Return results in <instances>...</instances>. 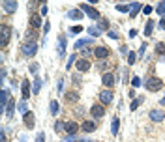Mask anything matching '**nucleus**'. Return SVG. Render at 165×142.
Segmentation results:
<instances>
[{
  "label": "nucleus",
  "instance_id": "2",
  "mask_svg": "<svg viewBox=\"0 0 165 142\" xmlns=\"http://www.w3.org/2000/svg\"><path fill=\"white\" fill-rule=\"evenodd\" d=\"M79 7H81V11H83V13H86L90 19H94V21H101V15H100V11H98L96 7H92L90 4H81Z\"/></svg>",
  "mask_w": 165,
  "mask_h": 142
},
{
  "label": "nucleus",
  "instance_id": "28",
  "mask_svg": "<svg viewBox=\"0 0 165 142\" xmlns=\"http://www.w3.org/2000/svg\"><path fill=\"white\" fill-rule=\"evenodd\" d=\"M88 34H90L92 37H98V36H101V30H100L98 26H90V28H88Z\"/></svg>",
  "mask_w": 165,
  "mask_h": 142
},
{
  "label": "nucleus",
  "instance_id": "7",
  "mask_svg": "<svg viewBox=\"0 0 165 142\" xmlns=\"http://www.w3.org/2000/svg\"><path fill=\"white\" fill-rule=\"evenodd\" d=\"M113 99H115V95H113V92L111 90H103L101 94H100V103L105 107V105H111L113 103Z\"/></svg>",
  "mask_w": 165,
  "mask_h": 142
},
{
  "label": "nucleus",
  "instance_id": "5",
  "mask_svg": "<svg viewBox=\"0 0 165 142\" xmlns=\"http://www.w3.org/2000/svg\"><path fill=\"white\" fill-rule=\"evenodd\" d=\"M90 114H92V118H94V120H100V118H103V116H105V109H103V105H101V103H96V105H92V109H90Z\"/></svg>",
  "mask_w": 165,
  "mask_h": 142
},
{
  "label": "nucleus",
  "instance_id": "55",
  "mask_svg": "<svg viewBox=\"0 0 165 142\" xmlns=\"http://www.w3.org/2000/svg\"><path fill=\"white\" fill-rule=\"evenodd\" d=\"M88 142H92V140H88Z\"/></svg>",
  "mask_w": 165,
  "mask_h": 142
},
{
  "label": "nucleus",
  "instance_id": "49",
  "mask_svg": "<svg viewBox=\"0 0 165 142\" xmlns=\"http://www.w3.org/2000/svg\"><path fill=\"white\" fill-rule=\"evenodd\" d=\"M145 51H147V45H145V43H143V45H141V49H139V54H141V56H143V54H145Z\"/></svg>",
  "mask_w": 165,
  "mask_h": 142
},
{
  "label": "nucleus",
  "instance_id": "6",
  "mask_svg": "<svg viewBox=\"0 0 165 142\" xmlns=\"http://www.w3.org/2000/svg\"><path fill=\"white\" fill-rule=\"evenodd\" d=\"M75 67H77V71H79V73H86V71L92 67V64H90V60H88V58H81V60H77Z\"/></svg>",
  "mask_w": 165,
  "mask_h": 142
},
{
  "label": "nucleus",
  "instance_id": "40",
  "mask_svg": "<svg viewBox=\"0 0 165 142\" xmlns=\"http://www.w3.org/2000/svg\"><path fill=\"white\" fill-rule=\"evenodd\" d=\"M36 142H45V133L41 131V133H38V137H36Z\"/></svg>",
  "mask_w": 165,
  "mask_h": 142
},
{
  "label": "nucleus",
  "instance_id": "41",
  "mask_svg": "<svg viewBox=\"0 0 165 142\" xmlns=\"http://www.w3.org/2000/svg\"><path fill=\"white\" fill-rule=\"evenodd\" d=\"M131 86H133V88L141 86V81H139V77H133V81H131Z\"/></svg>",
  "mask_w": 165,
  "mask_h": 142
},
{
  "label": "nucleus",
  "instance_id": "47",
  "mask_svg": "<svg viewBox=\"0 0 165 142\" xmlns=\"http://www.w3.org/2000/svg\"><path fill=\"white\" fill-rule=\"evenodd\" d=\"M90 52H94V51H92V49H83V56H85V58H86Z\"/></svg>",
  "mask_w": 165,
  "mask_h": 142
},
{
  "label": "nucleus",
  "instance_id": "50",
  "mask_svg": "<svg viewBox=\"0 0 165 142\" xmlns=\"http://www.w3.org/2000/svg\"><path fill=\"white\" fill-rule=\"evenodd\" d=\"M135 36H137V30H135V28H131V30H130V37H135Z\"/></svg>",
  "mask_w": 165,
  "mask_h": 142
},
{
  "label": "nucleus",
  "instance_id": "32",
  "mask_svg": "<svg viewBox=\"0 0 165 142\" xmlns=\"http://www.w3.org/2000/svg\"><path fill=\"white\" fill-rule=\"evenodd\" d=\"M116 9H118V11H122V13H126V11H130V9H131V4H120V6L116 4Z\"/></svg>",
  "mask_w": 165,
  "mask_h": 142
},
{
  "label": "nucleus",
  "instance_id": "31",
  "mask_svg": "<svg viewBox=\"0 0 165 142\" xmlns=\"http://www.w3.org/2000/svg\"><path fill=\"white\" fill-rule=\"evenodd\" d=\"M156 52L158 54H165V41H158L156 43Z\"/></svg>",
  "mask_w": 165,
  "mask_h": 142
},
{
  "label": "nucleus",
  "instance_id": "14",
  "mask_svg": "<svg viewBox=\"0 0 165 142\" xmlns=\"http://www.w3.org/2000/svg\"><path fill=\"white\" fill-rule=\"evenodd\" d=\"M81 129H83L85 133H94V131L98 129V124H96L94 120H86V122H83Z\"/></svg>",
  "mask_w": 165,
  "mask_h": 142
},
{
  "label": "nucleus",
  "instance_id": "54",
  "mask_svg": "<svg viewBox=\"0 0 165 142\" xmlns=\"http://www.w3.org/2000/svg\"><path fill=\"white\" fill-rule=\"evenodd\" d=\"M160 103H162V105H165V97H163V99H162V101H160Z\"/></svg>",
  "mask_w": 165,
  "mask_h": 142
},
{
  "label": "nucleus",
  "instance_id": "21",
  "mask_svg": "<svg viewBox=\"0 0 165 142\" xmlns=\"http://www.w3.org/2000/svg\"><path fill=\"white\" fill-rule=\"evenodd\" d=\"M152 30H154V21L152 19H148L147 21V24H145V36L148 37V36H152Z\"/></svg>",
  "mask_w": 165,
  "mask_h": 142
},
{
  "label": "nucleus",
  "instance_id": "45",
  "mask_svg": "<svg viewBox=\"0 0 165 142\" xmlns=\"http://www.w3.org/2000/svg\"><path fill=\"white\" fill-rule=\"evenodd\" d=\"M109 37H113V39H118V34H116L115 30H109Z\"/></svg>",
  "mask_w": 165,
  "mask_h": 142
},
{
  "label": "nucleus",
  "instance_id": "46",
  "mask_svg": "<svg viewBox=\"0 0 165 142\" xmlns=\"http://www.w3.org/2000/svg\"><path fill=\"white\" fill-rule=\"evenodd\" d=\"M158 26H160L162 30H165V15L162 17V19H160V24H158Z\"/></svg>",
  "mask_w": 165,
  "mask_h": 142
},
{
  "label": "nucleus",
  "instance_id": "37",
  "mask_svg": "<svg viewBox=\"0 0 165 142\" xmlns=\"http://www.w3.org/2000/svg\"><path fill=\"white\" fill-rule=\"evenodd\" d=\"M54 131H56V133L64 131V122H54Z\"/></svg>",
  "mask_w": 165,
  "mask_h": 142
},
{
  "label": "nucleus",
  "instance_id": "51",
  "mask_svg": "<svg viewBox=\"0 0 165 142\" xmlns=\"http://www.w3.org/2000/svg\"><path fill=\"white\" fill-rule=\"evenodd\" d=\"M62 84H64V81H62V79H58V84H56V88H58V92L62 90Z\"/></svg>",
  "mask_w": 165,
  "mask_h": 142
},
{
  "label": "nucleus",
  "instance_id": "52",
  "mask_svg": "<svg viewBox=\"0 0 165 142\" xmlns=\"http://www.w3.org/2000/svg\"><path fill=\"white\" fill-rule=\"evenodd\" d=\"M68 142H77L75 140V135H68Z\"/></svg>",
  "mask_w": 165,
  "mask_h": 142
},
{
  "label": "nucleus",
  "instance_id": "29",
  "mask_svg": "<svg viewBox=\"0 0 165 142\" xmlns=\"http://www.w3.org/2000/svg\"><path fill=\"white\" fill-rule=\"evenodd\" d=\"M73 64H77V56L75 54H70L68 56V64H66V69H71V66Z\"/></svg>",
  "mask_w": 165,
  "mask_h": 142
},
{
  "label": "nucleus",
  "instance_id": "4",
  "mask_svg": "<svg viewBox=\"0 0 165 142\" xmlns=\"http://www.w3.org/2000/svg\"><path fill=\"white\" fill-rule=\"evenodd\" d=\"M0 32H2V47L6 49L8 47V43H9V37H11V26L9 24H2V28H0Z\"/></svg>",
  "mask_w": 165,
  "mask_h": 142
},
{
  "label": "nucleus",
  "instance_id": "22",
  "mask_svg": "<svg viewBox=\"0 0 165 142\" xmlns=\"http://www.w3.org/2000/svg\"><path fill=\"white\" fill-rule=\"evenodd\" d=\"M118 127H120V120H118V116H115L113 118V124H111V133L113 135H118Z\"/></svg>",
  "mask_w": 165,
  "mask_h": 142
},
{
  "label": "nucleus",
  "instance_id": "26",
  "mask_svg": "<svg viewBox=\"0 0 165 142\" xmlns=\"http://www.w3.org/2000/svg\"><path fill=\"white\" fill-rule=\"evenodd\" d=\"M41 82H43V81L36 77V81H34V86H32V92H34V94H39V90H41Z\"/></svg>",
  "mask_w": 165,
  "mask_h": 142
},
{
  "label": "nucleus",
  "instance_id": "20",
  "mask_svg": "<svg viewBox=\"0 0 165 142\" xmlns=\"http://www.w3.org/2000/svg\"><path fill=\"white\" fill-rule=\"evenodd\" d=\"M77 99H79V94H77L75 90H70V92L66 94V101H68V103H75Z\"/></svg>",
  "mask_w": 165,
  "mask_h": 142
},
{
  "label": "nucleus",
  "instance_id": "44",
  "mask_svg": "<svg viewBox=\"0 0 165 142\" xmlns=\"http://www.w3.org/2000/svg\"><path fill=\"white\" fill-rule=\"evenodd\" d=\"M45 13H47V6L41 4V7H39V15H45Z\"/></svg>",
  "mask_w": 165,
  "mask_h": 142
},
{
  "label": "nucleus",
  "instance_id": "16",
  "mask_svg": "<svg viewBox=\"0 0 165 142\" xmlns=\"http://www.w3.org/2000/svg\"><path fill=\"white\" fill-rule=\"evenodd\" d=\"M21 95H23V101H26L28 95H30V82H28V79L21 82Z\"/></svg>",
  "mask_w": 165,
  "mask_h": 142
},
{
  "label": "nucleus",
  "instance_id": "42",
  "mask_svg": "<svg viewBox=\"0 0 165 142\" xmlns=\"http://www.w3.org/2000/svg\"><path fill=\"white\" fill-rule=\"evenodd\" d=\"M143 11H145L147 15H150V13L154 11V7H152V6H145V7H143Z\"/></svg>",
  "mask_w": 165,
  "mask_h": 142
},
{
  "label": "nucleus",
  "instance_id": "27",
  "mask_svg": "<svg viewBox=\"0 0 165 142\" xmlns=\"http://www.w3.org/2000/svg\"><path fill=\"white\" fill-rule=\"evenodd\" d=\"M98 28L103 32V30H109V21L107 19H101V21H98Z\"/></svg>",
  "mask_w": 165,
  "mask_h": 142
},
{
  "label": "nucleus",
  "instance_id": "25",
  "mask_svg": "<svg viewBox=\"0 0 165 142\" xmlns=\"http://www.w3.org/2000/svg\"><path fill=\"white\" fill-rule=\"evenodd\" d=\"M49 109H51V114H53V116H56V114H58V109H60V107H58V101H56V99H53V101H51V105H49Z\"/></svg>",
  "mask_w": 165,
  "mask_h": 142
},
{
  "label": "nucleus",
  "instance_id": "36",
  "mask_svg": "<svg viewBox=\"0 0 165 142\" xmlns=\"http://www.w3.org/2000/svg\"><path fill=\"white\" fill-rule=\"evenodd\" d=\"M19 110H21L23 114L28 112V105H26V101H21V103H19Z\"/></svg>",
  "mask_w": 165,
  "mask_h": 142
},
{
  "label": "nucleus",
  "instance_id": "13",
  "mask_svg": "<svg viewBox=\"0 0 165 142\" xmlns=\"http://www.w3.org/2000/svg\"><path fill=\"white\" fill-rule=\"evenodd\" d=\"M28 22H30L32 30H38V28L41 26V15H39V13H32L30 19H28Z\"/></svg>",
  "mask_w": 165,
  "mask_h": 142
},
{
  "label": "nucleus",
  "instance_id": "53",
  "mask_svg": "<svg viewBox=\"0 0 165 142\" xmlns=\"http://www.w3.org/2000/svg\"><path fill=\"white\" fill-rule=\"evenodd\" d=\"M49 28H51V24H49V22H45V26H43V32L47 34V32H49Z\"/></svg>",
  "mask_w": 165,
  "mask_h": 142
},
{
  "label": "nucleus",
  "instance_id": "12",
  "mask_svg": "<svg viewBox=\"0 0 165 142\" xmlns=\"http://www.w3.org/2000/svg\"><path fill=\"white\" fill-rule=\"evenodd\" d=\"M64 131H66L68 135H75V133L79 131V124H77V122H73V120L64 122Z\"/></svg>",
  "mask_w": 165,
  "mask_h": 142
},
{
  "label": "nucleus",
  "instance_id": "11",
  "mask_svg": "<svg viewBox=\"0 0 165 142\" xmlns=\"http://www.w3.org/2000/svg\"><path fill=\"white\" fill-rule=\"evenodd\" d=\"M23 122H24V125L28 127V129H34V125H36V116H34V112H26V114H23Z\"/></svg>",
  "mask_w": 165,
  "mask_h": 142
},
{
  "label": "nucleus",
  "instance_id": "34",
  "mask_svg": "<svg viewBox=\"0 0 165 142\" xmlns=\"http://www.w3.org/2000/svg\"><path fill=\"white\" fill-rule=\"evenodd\" d=\"M13 109H15V101L11 99V101H9V105H8V110H6V114H8V116H13Z\"/></svg>",
  "mask_w": 165,
  "mask_h": 142
},
{
  "label": "nucleus",
  "instance_id": "48",
  "mask_svg": "<svg viewBox=\"0 0 165 142\" xmlns=\"http://www.w3.org/2000/svg\"><path fill=\"white\" fill-rule=\"evenodd\" d=\"M120 52H122V54H130V52H128V47H126V45H122V47H120Z\"/></svg>",
  "mask_w": 165,
  "mask_h": 142
},
{
  "label": "nucleus",
  "instance_id": "30",
  "mask_svg": "<svg viewBox=\"0 0 165 142\" xmlns=\"http://www.w3.org/2000/svg\"><path fill=\"white\" fill-rule=\"evenodd\" d=\"M143 101H145L143 97H137V99H133V101H131V105H130V110H137V107H139Z\"/></svg>",
  "mask_w": 165,
  "mask_h": 142
},
{
  "label": "nucleus",
  "instance_id": "35",
  "mask_svg": "<svg viewBox=\"0 0 165 142\" xmlns=\"http://www.w3.org/2000/svg\"><path fill=\"white\" fill-rule=\"evenodd\" d=\"M135 60H137V54H135V52H130V54H128V64H130V66H133V64H135Z\"/></svg>",
  "mask_w": 165,
  "mask_h": 142
},
{
  "label": "nucleus",
  "instance_id": "18",
  "mask_svg": "<svg viewBox=\"0 0 165 142\" xmlns=\"http://www.w3.org/2000/svg\"><path fill=\"white\" fill-rule=\"evenodd\" d=\"M90 43H92V37H85V39H79V41L73 45V49L79 51V49H83V47H88Z\"/></svg>",
  "mask_w": 165,
  "mask_h": 142
},
{
  "label": "nucleus",
  "instance_id": "8",
  "mask_svg": "<svg viewBox=\"0 0 165 142\" xmlns=\"http://www.w3.org/2000/svg\"><path fill=\"white\" fill-rule=\"evenodd\" d=\"M21 49H23V54H24V56H34V54L38 52V45H36V43H30V41L24 43Z\"/></svg>",
  "mask_w": 165,
  "mask_h": 142
},
{
  "label": "nucleus",
  "instance_id": "1",
  "mask_svg": "<svg viewBox=\"0 0 165 142\" xmlns=\"http://www.w3.org/2000/svg\"><path fill=\"white\" fill-rule=\"evenodd\" d=\"M145 86H147L148 92H160V90L163 88V79H160V77H150V79L145 82Z\"/></svg>",
  "mask_w": 165,
  "mask_h": 142
},
{
  "label": "nucleus",
  "instance_id": "43",
  "mask_svg": "<svg viewBox=\"0 0 165 142\" xmlns=\"http://www.w3.org/2000/svg\"><path fill=\"white\" fill-rule=\"evenodd\" d=\"M38 69H39V66H38V64H32V66H30V71H32L34 75L38 73Z\"/></svg>",
  "mask_w": 165,
  "mask_h": 142
},
{
  "label": "nucleus",
  "instance_id": "24",
  "mask_svg": "<svg viewBox=\"0 0 165 142\" xmlns=\"http://www.w3.org/2000/svg\"><path fill=\"white\" fill-rule=\"evenodd\" d=\"M8 101H9V92H8V90H2V103H0L2 109L8 107Z\"/></svg>",
  "mask_w": 165,
  "mask_h": 142
},
{
  "label": "nucleus",
  "instance_id": "33",
  "mask_svg": "<svg viewBox=\"0 0 165 142\" xmlns=\"http://www.w3.org/2000/svg\"><path fill=\"white\" fill-rule=\"evenodd\" d=\"M38 37V32L36 30H30V32H26V39H30V43H34V39Z\"/></svg>",
  "mask_w": 165,
  "mask_h": 142
},
{
  "label": "nucleus",
  "instance_id": "39",
  "mask_svg": "<svg viewBox=\"0 0 165 142\" xmlns=\"http://www.w3.org/2000/svg\"><path fill=\"white\" fill-rule=\"evenodd\" d=\"M83 30H85V28H83V26H79V24L70 28V32H71V34H79V32H83Z\"/></svg>",
  "mask_w": 165,
  "mask_h": 142
},
{
  "label": "nucleus",
  "instance_id": "19",
  "mask_svg": "<svg viewBox=\"0 0 165 142\" xmlns=\"http://www.w3.org/2000/svg\"><path fill=\"white\" fill-rule=\"evenodd\" d=\"M64 49H66V36H58V54L64 56Z\"/></svg>",
  "mask_w": 165,
  "mask_h": 142
},
{
  "label": "nucleus",
  "instance_id": "10",
  "mask_svg": "<svg viewBox=\"0 0 165 142\" xmlns=\"http://www.w3.org/2000/svg\"><path fill=\"white\" fill-rule=\"evenodd\" d=\"M94 56H96L98 60H103V58H107V56H109V47H105V45H100V47H96V49H94Z\"/></svg>",
  "mask_w": 165,
  "mask_h": 142
},
{
  "label": "nucleus",
  "instance_id": "38",
  "mask_svg": "<svg viewBox=\"0 0 165 142\" xmlns=\"http://www.w3.org/2000/svg\"><path fill=\"white\" fill-rule=\"evenodd\" d=\"M156 11H158V13L163 17V15H165V2H160V6L156 7Z\"/></svg>",
  "mask_w": 165,
  "mask_h": 142
},
{
  "label": "nucleus",
  "instance_id": "3",
  "mask_svg": "<svg viewBox=\"0 0 165 142\" xmlns=\"http://www.w3.org/2000/svg\"><path fill=\"white\" fill-rule=\"evenodd\" d=\"M148 118L154 122V124H162L165 120V112H163V109H152L150 112H148Z\"/></svg>",
  "mask_w": 165,
  "mask_h": 142
},
{
  "label": "nucleus",
  "instance_id": "15",
  "mask_svg": "<svg viewBox=\"0 0 165 142\" xmlns=\"http://www.w3.org/2000/svg\"><path fill=\"white\" fill-rule=\"evenodd\" d=\"M2 7H4L6 13H13V11L17 9V2H15V0H4V2H2Z\"/></svg>",
  "mask_w": 165,
  "mask_h": 142
},
{
  "label": "nucleus",
  "instance_id": "23",
  "mask_svg": "<svg viewBox=\"0 0 165 142\" xmlns=\"http://www.w3.org/2000/svg\"><path fill=\"white\" fill-rule=\"evenodd\" d=\"M68 17L70 19H83V11L81 9H71V11H68Z\"/></svg>",
  "mask_w": 165,
  "mask_h": 142
},
{
  "label": "nucleus",
  "instance_id": "17",
  "mask_svg": "<svg viewBox=\"0 0 165 142\" xmlns=\"http://www.w3.org/2000/svg\"><path fill=\"white\" fill-rule=\"evenodd\" d=\"M143 7H145V6H143L141 2H133V4H131V9H130V17H131V19H135V17H137V13H139Z\"/></svg>",
  "mask_w": 165,
  "mask_h": 142
},
{
  "label": "nucleus",
  "instance_id": "9",
  "mask_svg": "<svg viewBox=\"0 0 165 142\" xmlns=\"http://www.w3.org/2000/svg\"><path fill=\"white\" fill-rule=\"evenodd\" d=\"M101 82H103V86H105L107 90H111V88L116 84V81H115V75H113V73H103Z\"/></svg>",
  "mask_w": 165,
  "mask_h": 142
}]
</instances>
